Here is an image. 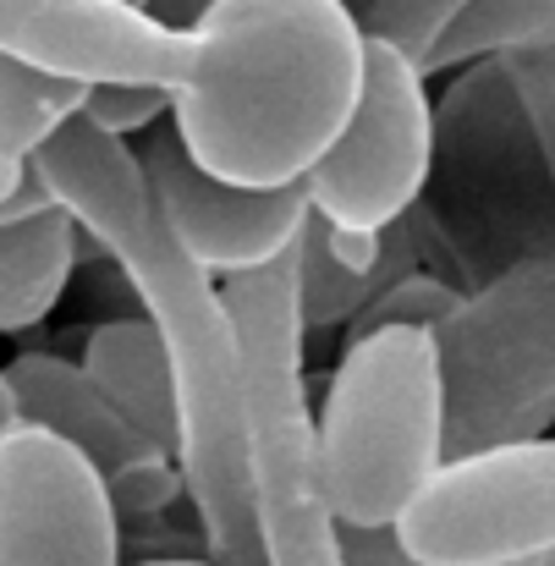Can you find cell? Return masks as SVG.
<instances>
[{
  "mask_svg": "<svg viewBox=\"0 0 555 566\" xmlns=\"http://www.w3.org/2000/svg\"><path fill=\"white\" fill-rule=\"evenodd\" d=\"M33 182L122 270V281L138 297V314L160 342L177 401V479L203 534V562L264 566L242 479L237 331L214 275H203L166 237L133 166V149L122 138L94 133L83 116H72L33 155Z\"/></svg>",
  "mask_w": 555,
  "mask_h": 566,
  "instance_id": "1",
  "label": "cell"
},
{
  "mask_svg": "<svg viewBox=\"0 0 555 566\" xmlns=\"http://www.w3.org/2000/svg\"><path fill=\"white\" fill-rule=\"evenodd\" d=\"M358 77L364 22L347 0H214L187 28L171 133L226 188H292L336 144Z\"/></svg>",
  "mask_w": 555,
  "mask_h": 566,
  "instance_id": "2",
  "label": "cell"
},
{
  "mask_svg": "<svg viewBox=\"0 0 555 566\" xmlns=\"http://www.w3.org/2000/svg\"><path fill=\"white\" fill-rule=\"evenodd\" d=\"M237 331L242 379V479L264 566H347L342 523L325 495L314 407L303 385V319H297V242L220 286Z\"/></svg>",
  "mask_w": 555,
  "mask_h": 566,
  "instance_id": "3",
  "label": "cell"
},
{
  "mask_svg": "<svg viewBox=\"0 0 555 566\" xmlns=\"http://www.w3.org/2000/svg\"><path fill=\"white\" fill-rule=\"evenodd\" d=\"M325 495L342 528L385 534L446 462V401L434 336L418 325L342 353L314 418Z\"/></svg>",
  "mask_w": 555,
  "mask_h": 566,
  "instance_id": "4",
  "label": "cell"
},
{
  "mask_svg": "<svg viewBox=\"0 0 555 566\" xmlns=\"http://www.w3.org/2000/svg\"><path fill=\"white\" fill-rule=\"evenodd\" d=\"M446 457L540 440L555 423V253L512 264L434 331Z\"/></svg>",
  "mask_w": 555,
  "mask_h": 566,
  "instance_id": "5",
  "label": "cell"
},
{
  "mask_svg": "<svg viewBox=\"0 0 555 566\" xmlns=\"http://www.w3.org/2000/svg\"><path fill=\"white\" fill-rule=\"evenodd\" d=\"M418 566H523L555 556V434L446 457L390 528Z\"/></svg>",
  "mask_w": 555,
  "mask_h": 566,
  "instance_id": "6",
  "label": "cell"
},
{
  "mask_svg": "<svg viewBox=\"0 0 555 566\" xmlns=\"http://www.w3.org/2000/svg\"><path fill=\"white\" fill-rule=\"evenodd\" d=\"M429 166H434V105L423 72L396 44L364 33V77L353 116L303 177L308 214L336 231L379 237L418 203Z\"/></svg>",
  "mask_w": 555,
  "mask_h": 566,
  "instance_id": "7",
  "label": "cell"
},
{
  "mask_svg": "<svg viewBox=\"0 0 555 566\" xmlns=\"http://www.w3.org/2000/svg\"><path fill=\"white\" fill-rule=\"evenodd\" d=\"M127 149H133V166L144 177V192H149L166 237L203 275H226V281L253 275V270L275 264L308 226L303 182L270 192L226 188L187 160L182 138L171 127H149V138L127 144Z\"/></svg>",
  "mask_w": 555,
  "mask_h": 566,
  "instance_id": "8",
  "label": "cell"
},
{
  "mask_svg": "<svg viewBox=\"0 0 555 566\" xmlns=\"http://www.w3.org/2000/svg\"><path fill=\"white\" fill-rule=\"evenodd\" d=\"M0 566H122V523L94 468L22 423L0 434Z\"/></svg>",
  "mask_w": 555,
  "mask_h": 566,
  "instance_id": "9",
  "label": "cell"
},
{
  "mask_svg": "<svg viewBox=\"0 0 555 566\" xmlns=\"http://www.w3.org/2000/svg\"><path fill=\"white\" fill-rule=\"evenodd\" d=\"M0 375H6V390H11L17 423L66 440L94 468V479L105 484L116 523H149L182 495L177 462L166 451H155L88 385V375L77 364H66L55 353H22V358L0 364Z\"/></svg>",
  "mask_w": 555,
  "mask_h": 566,
  "instance_id": "10",
  "label": "cell"
},
{
  "mask_svg": "<svg viewBox=\"0 0 555 566\" xmlns=\"http://www.w3.org/2000/svg\"><path fill=\"white\" fill-rule=\"evenodd\" d=\"M0 55L83 88L149 83L171 94L187 72V33L116 0H0Z\"/></svg>",
  "mask_w": 555,
  "mask_h": 566,
  "instance_id": "11",
  "label": "cell"
},
{
  "mask_svg": "<svg viewBox=\"0 0 555 566\" xmlns=\"http://www.w3.org/2000/svg\"><path fill=\"white\" fill-rule=\"evenodd\" d=\"M412 253L418 248H412V231L401 220L385 226L379 237H358V231H336V226L308 214V226L297 237V319H303V336L347 325L390 281L418 270Z\"/></svg>",
  "mask_w": 555,
  "mask_h": 566,
  "instance_id": "12",
  "label": "cell"
},
{
  "mask_svg": "<svg viewBox=\"0 0 555 566\" xmlns=\"http://www.w3.org/2000/svg\"><path fill=\"white\" fill-rule=\"evenodd\" d=\"M77 369L88 375V385L155 446L177 462V401H171V375L160 358V342L149 331L144 314L127 319H105L88 331Z\"/></svg>",
  "mask_w": 555,
  "mask_h": 566,
  "instance_id": "13",
  "label": "cell"
},
{
  "mask_svg": "<svg viewBox=\"0 0 555 566\" xmlns=\"http://www.w3.org/2000/svg\"><path fill=\"white\" fill-rule=\"evenodd\" d=\"M77 270V226L61 203L0 220V336L33 331Z\"/></svg>",
  "mask_w": 555,
  "mask_h": 566,
  "instance_id": "14",
  "label": "cell"
},
{
  "mask_svg": "<svg viewBox=\"0 0 555 566\" xmlns=\"http://www.w3.org/2000/svg\"><path fill=\"white\" fill-rule=\"evenodd\" d=\"M83 111V83L0 55V209L39 198L33 155Z\"/></svg>",
  "mask_w": 555,
  "mask_h": 566,
  "instance_id": "15",
  "label": "cell"
},
{
  "mask_svg": "<svg viewBox=\"0 0 555 566\" xmlns=\"http://www.w3.org/2000/svg\"><path fill=\"white\" fill-rule=\"evenodd\" d=\"M551 39H555V0H468L446 22V33L434 39L423 77L440 72V66L473 61V55H506V50L551 44Z\"/></svg>",
  "mask_w": 555,
  "mask_h": 566,
  "instance_id": "16",
  "label": "cell"
},
{
  "mask_svg": "<svg viewBox=\"0 0 555 566\" xmlns=\"http://www.w3.org/2000/svg\"><path fill=\"white\" fill-rule=\"evenodd\" d=\"M462 303V292L446 281V275H429V270H407L401 281H390L379 297H369L353 319H347V347L379 336V331H401V325H418V331H434L440 319H451Z\"/></svg>",
  "mask_w": 555,
  "mask_h": 566,
  "instance_id": "17",
  "label": "cell"
},
{
  "mask_svg": "<svg viewBox=\"0 0 555 566\" xmlns=\"http://www.w3.org/2000/svg\"><path fill=\"white\" fill-rule=\"evenodd\" d=\"M462 6H468V0H369V11H364V33L385 39V44H396V50L423 72L434 39L446 33V22H451Z\"/></svg>",
  "mask_w": 555,
  "mask_h": 566,
  "instance_id": "18",
  "label": "cell"
},
{
  "mask_svg": "<svg viewBox=\"0 0 555 566\" xmlns=\"http://www.w3.org/2000/svg\"><path fill=\"white\" fill-rule=\"evenodd\" d=\"M94 133L105 138H138L149 127H160L171 116V94L166 88H149V83H100V88H83V111H77Z\"/></svg>",
  "mask_w": 555,
  "mask_h": 566,
  "instance_id": "19",
  "label": "cell"
},
{
  "mask_svg": "<svg viewBox=\"0 0 555 566\" xmlns=\"http://www.w3.org/2000/svg\"><path fill=\"white\" fill-rule=\"evenodd\" d=\"M342 556H347V566H418V562H407V556L396 551L390 528H385V534L342 528ZM523 566H555V556H545V562H523Z\"/></svg>",
  "mask_w": 555,
  "mask_h": 566,
  "instance_id": "20",
  "label": "cell"
},
{
  "mask_svg": "<svg viewBox=\"0 0 555 566\" xmlns=\"http://www.w3.org/2000/svg\"><path fill=\"white\" fill-rule=\"evenodd\" d=\"M209 6H214V0H149V6H144V17H149V22H160V28H171V33H187Z\"/></svg>",
  "mask_w": 555,
  "mask_h": 566,
  "instance_id": "21",
  "label": "cell"
},
{
  "mask_svg": "<svg viewBox=\"0 0 555 566\" xmlns=\"http://www.w3.org/2000/svg\"><path fill=\"white\" fill-rule=\"evenodd\" d=\"M17 429V412H11V390H6V375H0V434Z\"/></svg>",
  "mask_w": 555,
  "mask_h": 566,
  "instance_id": "22",
  "label": "cell"
},
{
  "mask_svg": "<svg viewBox=\"0 0 555 566\" xmlns=\"http://www.w3.org/2000/svg\"><path fill=\"white\" fill-rule=\"evenodd\" d=\"M133 566H214L203 556H160V562H133Z\"/></svg>",
  "mask_w": 555,
  "mask_h": 566,
  "instance_id": "23",
  "label": "cell"
},
{
  "mask_svg": "<svg viewBox=\"0 0 555 566\" xmlns=\"http://www.w3.org/2000/svg\"><path fill=\"white\" fill-rule=\"evenodd\" d=\"M39 203H44V192H39V198H28V203H17V209H0V220H11V214H22V209H39Z\"/></svg>",
  "mask_w": 555,
  "mask_h": 566,
  "instance_id": "24",
  "label": "cell"
},
{
  "mask_svg": "<svg viewBox=\"0 0 555 566\" xmlns=\"http://www.w3.org/2000/svg\"><path fill=\"white\" fill-rule=\"evenodd\" d=\"M116 6H133V11H144V6H149V0H116Z\"/></svg>",
  "mask_w": 555,
  "mask_h": 566,
  "instance_id": "25",
  "label": "cell"
}]
</instances>
